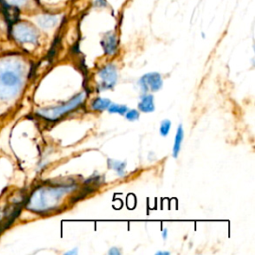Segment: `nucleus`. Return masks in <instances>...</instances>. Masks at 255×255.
Listing matches in <instances>:
<instances>
[{"label": "nucleus", "instance_id": "obj_1", "mask_svg": "<svg viewBox=\"0 0 255 255\" xmlns=\"http://www.w3.org/2000/svg\"><path fill=\"white\" fill-rule=\"evenodd\" d=\"M85 98V94L81 93L79 95H77L74 99L70 100L68 103L62 105L61 107L58 108H54V109H49V110H44V111H40L39 114L42 115L43 117L50 119L52 121L57 120L59 117L63 116L64 114L68 113L69 111L74 110L75 108H77L79 105H81V103L83 102Z\"/></svg>", "mask_w": 255, "mask_h": 255}, {"label": "nucleus", "instance_id": "obj_2", "mask_svg": "<svg viewBox=\"0 0 255 255\" xmlns=\"http://www.w3.org/2000/svg\"><path fill=\"white\" fill-rule=\"evenodd\" d=\"M99 77H100L103 89H109L113 87L117 79L116 68L112 65L105 67L103 70L99 72Z\"/></svg>", "mask_w": 255, "mask_h": 255}, {"label": "nucleus", "instance_id": "obj_3", "mask_svg": "<svg viewBox=\"0 0 255 255\" xmlns=\"http://www.w3.org/2000/svg\"><path fill=\"white\" fill-rule=\"evenodd\" d=\"M14 34H15V37H17L22 42L34 43L37 39L35 31L31 27L27 26L26 24L17 25L14 29Z\"/></svg>", "mask_w": 255, "mask_h": 255}, {"label": "nucleus", "instance_id": "obj_4", "mask_svg": "<svg viewBox=\"0 0 255 255\" xmlns=\"http://www.w3.org/2000/svg\"><path fill=\"white\" fill-rule=\"evenodd\" d=\"M140 83H143L145 89L146 87H149V89H151L152 91H157L162 86L161 76L158 73L146 74L142 77Z\"/></svg>", "mask_w": 255, "mask_h": 255}, {"label": "nucleus", "instance_id": "obj_5", "mask_svg": "<svg viewBox=\"0 0 255 255\" xmlns=\"http://www.w3.org/2000/svg\"><path fill=\"white\" fill-rule=\"evenodd\" d=\"M103 47L107 54H113L117 47V40L114 34H109L104 38Z\"/></svg>", "mask_w": 255, "mask_h": 255}, {"label": "nucleus", "instance_id": "obj_6", "mask_svg": "<svg viewBox=\"0 0 255 255\" xmlns=\"http://www.w3.org/2000/svg\"><path fill=\"white\" fill-rule=\"evenodd\" d=\"M138 107L142 112H152L154 110L153 97L151 95H145L144 97H142L140 103L138 104Z\"/></svg>", "mask_w": 255, "mask_h": 255}, {"label": "nucleus", "instance_id": "obj_7", "mask_svg": "<svg viewBox=\"0 0 255 255\" xmlns=\"http://www.w3.org/2000/svg\"><path fill=\"white\" fill-rule=\"evenodd\" d=\"M183 140V129L182 127L179 126L175 138H174V145H173V157H177L178 152L180 150V146H181V142Z\"/></svg>", "mask_w": 255, "mask_h": 255}, {"label": "nucleus", "instance_id": "obj_8", "mask_svg": "<svg viewBox=\"0 0 255 255\" xmlns=\"http://www.w3.org/2000/svg\"><path fill=\"white\" fill-rule=\"evenodd\" d=\"M111 102L108 99H103V98H97L96 100L93 101L92 103V108L93 110L97 111H103L107 109L110 106Z\"/></svg>", "mask_w": 255, "mask_h": 255}, {"label": "nucleus", "instance_id": "obj_9", "mask_svg": "<svg viewBox=\"0 0 255 255\" xmlns=\"http://www.w3.org/2000/svg\"><path fill=\"white\" fill-rule=\"evenodd\" d=\"M57 22L56 17L53 16H43L41 19H39V24L45 28H49L55 25Z\"/></svg>", "mask_w": 255, "mask_h": 255}, {"label": "nucleus", "instance_id": "obj_10", "mask_svg": "<svg viewBox=\"0 0 255 255\" xmlns=\"http://www.w3.org/2000/svg\"><path fill=\"white\" fill-rule=\"evenodd\" d=\"M110 113H118V114H124L128 111V108L124 105H118V104H110L108 107Z\"/></svg>", "mask_w": 255, "mask_h": 255}, {"label": "nucleus", "instance_id": "obj_11", "mask_svg": "<svg viewBox=\"0 0 255 255\" xmlns=\"http://www.w3.org/2000/svg\"><path fill=\"white\" fill-rule=\"evenodd\" d=\"M170 125H171V123H170L169 120H164V121L161 123L159 130H160V133H161L162 136H166V135L168 134L169 129H170Z\"/></svg>", "mask_w": 255, "mask_h": 255}, {"label": "nucleus", "instance_id": "obj_12", "mask_svg": "<svg viewBox=\"0 0 255 255\" xmlns=\"http://www.w3.org/2000/svg\"><path fill=\"white\" fill-rule=\"evenodd\" d=\"M3 82L7 85H14L17 83V78L15 77V75L11 74V73H6L2 76Z\"/></svg>", "mask_w": 255, "mask_h": 255}, {"label": "nucleus", "instance_id": "obj_13", "mask_svg": "<svg viewBox=\"0 0 255 255\" xmlns=\"http://www.w3.org/2000/svg\"><path fill=\"white\" fill-rule=\"evenodd\" d=\"M27 2V0H5V3L8 5V6H11V7H20V6H23L25 3Z\"/></svg>", "mask_w": 255, "mask_h": 255}, {"label": "nucleus", "instance_id": "obj_14", "mask_svg": "<svg viewBox=\"0 0 255 255\" xmlns=\"http://www.w3.org/2000/svg\"><path fill=\"white\" fill-rule=\"evenodd\" d=\"M112 166L114 169H116L118 171L119 174H123L124 168H125V163L124 162H120V161H113Z\"/></svg>", "mask_w": 255, "mask_h": 255}, {"label": "nucleus", "instance_id": "obj_15", "mask_svg": "<svg viewBox=\"0 0 255 255\" xmlns=\"http://www.w3.org/2000/svg\"><path fill=\"white\" fill-rule=\"evenodd\" d=\"M138 116H139V114H138V112L135 111V110H131V111H129V112H128V113L126 114L127 119H128V120H130V121L136 120V119L138 118Z\"/></svg>", "mask_w": 255, "mask_h": 255}, {"label": "nucleus", "instance_id": "obj_16", "mask_svg": "<svg viewBox=\"0 0 255 255\" xmlns=\"http://www.w3.org/2000/svg\"><path fill=\"white\" fill-rule=\"evenodd\" d=\"M109 254H120V251L116 248V247H113L112 249H110V251H109Z\"/></svg>", "mask_w": 255, "mask_h": 255}, {"label": "nucleus", "instance_id": "obj_17", "mask_svg": "<svg viewBox=\"0 0 255 255\" xmlns=\"http://www.w3.org/2000/svg\"><path fill=\"white\" fill-rule=\"evenodd\" d=\"M97 5L105 6V0H97Z\"/></svg>", "mask_w": 255, "mask_h": 255}, {"label": "nucleus", "instance_id": "obj_18", "mask_svg": "<svg viewBox=\"0 0 255 255\" xmlns=\"http://www.w3.org/2000/svg\"><path fill=\"white\" fill-rule=\"evenodd\" d=\"M77 252V249H75L74 251H69L67 254H75Z\"/></svg>", "mask_w": 255, "mask_h": 255}, {"label": "nucleus", "instance_id": "obj_19", "mask_svg": "<svg viewBox=\"0 0 255 255\" xmlns=\"http://www.w3.org/2000/svg\"><path fill=\"white\" fill-rule=\"evenodd\" d=\"M166 232H167V230L164 229V230H163V237H164V238H166Z\"/></svg>", "mask_w": 255, "mask_h": 255}, {"label": "nucleus", "instance_id": "obj_20", "mask_svg": "<svg viewBox=\"0 0 255 255\" xmlns=\"http://www.w3.org/2000/svg\"><path fill=\"white\" fill-rule=\"evenodd\" d=\"M157 254H168V252H157Z\"/></svg>", "mask_w": 255, "mask_h": 255}]
</instances>
